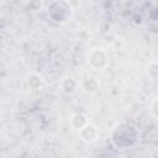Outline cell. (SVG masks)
<instances>
[{"label": "cell", "instance_id": "cell-1", "mask_svg": "<svg viewBox=\"0 0 158 158\" xmlns=\"http://www.w3.org/2000/svg\"><path fill=\"white\" fill-rule=\"evenodd\" d=\"M112 144L118 149H127L136 146L139 139V131L130 122H120L114 126L110 133Z\"/></svg>", "mask_w": 158, "mask_h": 158}, {"label": "cell", "instance_id": "cell-2", "mask_svg": "<svg viewBox=\"0 0 158 158\" xmlns=\"http://www.w3.org/2000/svg\"><path fill=\"white\" fill-rule=\"evenodd\" d=\"M73 6L68 1H53L47 7V15L56 23H65L73 16Z\"/></svg>", "mask_w": 158, "mask_h": 158}, {"label": "cell", "instance_id": "cell-3", "mask_svg": "<svg viewBox=\"0 0 158 158\" xmlns=\"http://www.w3.org/2000/svg\"><path fill=\"white\" fill-rule=\"evenodd\" d=\"M86 60L88 64L95 69V70H102L109 65V54L106 53V51L104 48L96 47V48H91L86 56Z\"/></svg>", "mask_w": 158, "mask_h": 158}, {"label": "cell", "instance_id": "cell-4", "mask_svg": "<svg viewBox=\"0 0 158 158\" xmlns=\"http://www.w3.org/2000/svg\"><path fill=\"white\" fill-rule=\"evenodd\" d=\"M78 135H79V138L83 142H85V143H94L99 138V130H98V127L95 125L89 122L78 132Z\"/></svg>", "mask_w": 158, "mask_h": 158}, {"label": "cell", "instance_id": "cell-5", "mask_svg": "<svg viewBox=\"0 0 158 158\" xmlns=\"http://www.w3.org/2000/svg\"><path fill=\"white\" fill-rule=\"evenodd\" d=\"M69 123H70V126H72L73 130H75V131L79 132L86 123H89V120H88V117H86L84 114L77 112V114H74V115L70 117Z\"/></svg>", "mask_w": 158, "mask_h": 158}, {"label": "cell", "instance_id": "cell-6", "mask_svg": "<svg viewBox=\"0 0 158 158\" xmlns=\"http://www.w3.org/2000/svg\"><path fill=\"white\" fill-rule=\"evenodd\" d=\"M80 85H81V88H83L84 91L90 93V94L95 93L99 89V81L94 77H86V78H84L80 81Z\"/></svg>", "mask_w": 158, "mask_h": 158}, {"label": "cell", "instance_id": "cell-7", "mask_svg": "<svg viewBox=\"0 0 158 158\" xmlns=\"http://www.w3.org/2000/svg\"><path fill=\"white\" fill-rule=\"evenodd\" d=\"M146 74L151 78L157 80L158 79V60H151L146 65Z\"/></svg>", "mask_w": 158, "mask_h": 158}, {"label": "cell", "instance_id": "cell-8", "mask_svg": "<svg viewBox=\"0 0 158 158\" xmlns=\"http://www.w3.org/2000/svg\"><path fill=\"white\" fill-rule=\"evenodd\" d=\"M41 84H43V79L38 75V74H32L30 78H28V85L33 89H40L41 88Z\"/></svg>", "mask_w": 158, "mask_h": 158}, {"label": "cell", "instance_id": "cell-9", "mask_svg": "<svg viewBox=\"0 0 158 158\" xmlns=\"http://www.w3.org/2000/svg\"><path fill=\"white\" fill-rule=\"evenodd\" d=\"M148 109H149L151 115L156 120H158V96H156V98L152 99V101L149 102V107Z\"/></svg>", "mask_w": 158, "mask_h": 158}]
</instances>
